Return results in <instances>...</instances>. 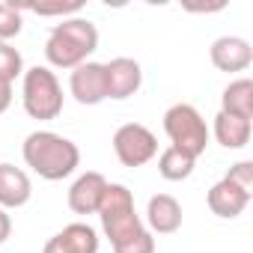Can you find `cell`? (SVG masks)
<instances>
[{"mask_svg": "<svg viewBox=\"0 0 253 253\" xmlns=\"http://www.w3.org/2000/svg\"><path fill=\"white\" fill-rule=\"evenodd\" d=\"M209 134H214V140H217L223 149H244V146L250 143L253 128H250V119H238V116H229V113L217 110L214 125H211Z\"/></svg>", "mask_w": 253, "mask_h": 253, "instance_id": "cell-15", "label": "cell"}, {"mask_svg": "<svg viewBox=\"0 0 253 253\" xmlns=\"http://www.w3.org/2000/svg\"><path fill=\"white\" fill-rule=\"evenodd\" d=\"M209 60L217 72H226V75H235V72H244L250 69L253 63V48L247 39L241 36H220L211 42L209 48Z\"/></svg>", "mask_w": 253, "mask_h": 253, "instance_id": "cell-9", "label": "cell"}, {"mask_svg": "<svg viewBox=\"0 0 253 253\" xmlns=\"http://www.w3.org/2000/svg\"><path fill=\"white\" fill-rule=\"evenodd\" d=\"M95 214L101 217V229L110 238V247L128 241V238H134L137 232L146 229L143 217L134 209V194L119 182H107V191H104L101 206H98Z\"/></svg>", "mask_w": 253, "mask_h": 253, "instance_id": "cell-3", "label": "cell"}, {"mask_svg": "<svg viewBox=\"0 0 253 253\" xmlns=\"http://www.w3.org/2000/svg\"><path fill=\"white\" fill-rule=\"evenodd\" d=\"M113 155L122 167H143L158 158V137L140 122H125L113 134Z\"/></svg>", "mask_w": 253, "mask_h": 253, "instance_id": "cell-6", "label": "cell"}, {"mask_svg": "<svg viewBox=\"0 0 253 253\" xmlns=\"http://www.w3.org/2000/svg\"><path fill=\"white\" fill-rule=\"evenodd\" d=\"M164 134L170 137L173 149L191 155L194 161L209 146V125H206V119L200 116V110L194 104H185V101L167 107V113H164Z\"/></svg>", "mask_w": 253, "mask_h": 253, "instance_id": "cell-5", "label": "cell"}, {"mask_svg": "<svg viewBox=\"0 0 253 253\" xmlns=\"http://www.w3.org/2000/svg\"><path fill=\"white\" fill-rule=\"evenodd\" d=\"M9 104H12V84L0 81V113H6Z\"/></svg>", "mask_w": 253, "mask_h": 253, "instance_id": "cell-24", "label": "cell"}, {"mask_svg": "<svg viewBox=\"0 0 253 253\" xmlns=\"http://www.w3.org/2000/svg\"><path fill=\"white\" fill-rule=\"evenodd\" d=\"M24 164L45 182L69 179L81 167V149L75 140L57 134V131H33L24 137L21 146Z\"/></svg>", "mask_w": 253, "mask_h": 253, "instance_id": "cell-1", "label": "cell"}, {"mask_svg": "<svg viewBox=\"0 0 253 253\" xmlns=\"http://www.w3.org/2000/svg\"><path fill=\"white\" fill-rule=\"evenodd\" d=\"M21 12H36V15H60V18H72L81 12V3H18Z\"/></svg>", "mask_w": 253, "mask_h": 253, "instance_id": "cell-20", "label": "cell"}, {"mask_svg": "<svg viewBox=\"0 0 253 253\" xmlns=\"http://www.w3.org/2000/svg\"><path fill=\"white\" fill-rule=\"evenodd\" d=\"M194 158L191 155H185V152H179V149H173V146H167L161 155H158V173H161V179H167V182H185L191 173H194Z\"/></svg>", "mask_w": 253, "mask_h": 253, "instance_id": "cell-17", "label": "cell"}, {"mask_svg": "<svg viewBox=\"0 0 253 253\" xmlns=\"http://www.w3.org/2000/svg\"><path fill=\"white\" fill-rule=\"evenodd\" d=\"M69 92L78 104H101L107 98V84H104V63L86 60L78 69H72L69 75Z\"/></svg>", "mask_w": 253, "mask_h": 253, "instance_id": "cell-7", "label": "cell"}, {"mask_svg": "<svg viewBox=\"0 0 253 253\" xmlns=\"http://www.w3.org/2000/svg\"><path fill=\"white\" fill-rule=\"evenodd\" d=\"M220 110L238 119H253V81L250 78L229 81L220 95Z\"/></svg>", "mask_w": 253, "mask_h": 253, "instance_id": "cell-16", "label": "cell"}, {"mask_svg": "<svg viewBox=\"0 0 253 253\" xmlns=\"http://www.w3.org/2000/svg\"><path fill=\"white\" fill-rule=\"evenodd\" d=\"M33 197L30 176L15 164H0V209H21Z\"/></svg>", "mask_w": 253, "mask_h": 253, "instance_id": "cell-14", "label": "cell"}, {"mask_svg": "<svg viewBox=\"0 0 253 253\" xmlns=\"http://www.w3.org/2000/svg\"><path fill=\"white\" fill-rule=\"evenodd\" d=\"M146 223H149V232H158V235L179 232L182 229V203L173 194H155V197H149Z\"/></svg>", "mask_w": 253, "mask_h": 253, "instance_id": "cell-13", "label": "cell"}, {"mask_svg": "<svg viewBox=\"0 0 253 253\" xmlns=\"http://www.w3.org/2000/svg\"><path fill=\"white\" fill-rule=\"evenodd\" d=\"M63 101L66 98H63L60 78L48 66L24 69V75H21V104H24L27 116H33L39 122L57 119L63 113Z\"/></svg>", "mask_w": 253, "mask_h": 253, "instance_id": "cell-4", "label": "cell"}, {"mask_svg": "<svg viewBox=\"0 0 253 253\" xmlns=\"http://www.w3.org/2000/svg\"><path fill=\"white\" fill-rule=\"evenodd\" d=\"M24 18H21V6L15 0H0V42H9L21 33Z\"/></svg>", "mask_w": 253, "mask_h": 253, "instance_id": "cell-18", "label": "cell"}, {"mask_svg": "<svg viewBox=\"0 0 253 253\" xmlns=\"http://www.w3.org/2000/svg\"><path fill=\"white\" fill-rule=\"evenodd\" d=\"M42 253H98V232L81 220L69 223L45 241Z\"/></svg>", "mask_w": 253, "mask_h": 253, "instance_id": "cell-10", "label": "cell"}, {"mask_svg": "<svg viewBox=\"0 0 253 253\" xmlns=\"http://www.w3.org/2000/svg\"><path fill=\"white\" fill-rule=\"evenodd\" d=\"M206 203H209L211 214H217V217H223V220H232V217H238V214L247 209V203H250V194H247L244 188L232 185V182L223 176L220 182H214V185L209 188V194H206Z\"/></svg>", "mask_w": 253, "mask_h": 253, "instance_id": "cell-12", "label": "cell"}, {"mask_svg": "<svg viewBox=\"0 0 253 253\" xmlns=\"http://www.w3.org/2000/svg\"><path fill=\"white\" fill-rule=\"evenodd\" d=\"M9 235H12V217H9L6 209H0V244H3Z\"/></svg>", "mask_w": 253, "mask_h": 253, "instance_id": "cell-23", "label": "cell"}, {"mask_svg": "<svg viewBox=\"0 0 253 253\" xmlns=\"http://www.w3.org/2000/svg\"><path fill=\"white\" fill-rule=\"evenodd\" d=\"M104 84H107V98L125 101L143 86V69L131 57H113L110 63H104Z\"/></svg>", "mask_w": 253, "mask_h": 253, "instance_id": "cell-8", "label": "cell"}, {"mask_svg": "<svg viewBox=\"0 0 253 253\" xmlns=\"http://www.w3.org/2000/svg\"><path fill=\"white\" fill-rule=\"evenodd\" d=\"M113 253H155V238H152L149 229H143V232H137L134 238L116 244Z\"/></svg>", "mask_w": 253, "mask_h": 253, "instance_id": "cell-21", "label": "cell"}, {"mask_svg": "<svg viewBox=\"0 0 253 253\" xmlns=\"http://www.w3.org/2000/svg\"><path fill=\"white\" fill-rule=\"evenodd\" d=\"M226 179H229L232 185L244 188L247 194H253V161H238V164H232L229 173H226Z\"/></svg>", "mask_w": 253, "mask_h": 253, "instance_id": "cell-22", "label": "cell"}, {"mask_svg": "<svg viewBox=\"0 0 253 253\" xmlns=\"http://www.w3.org/2000/svg\"><path fill=\"white\" fill-rule=\"evenodd\" d=\"M104 191H107V179L95 170H86L69 188V209L75 214H95L98 206H101Z\"/></svg>", "mask_w": 253, "mask_h": 253, "instance_id": "cell-11", "label": "cell"}, {"mask_svg": "<svg viewBox=\"0 0 253 253\" xmlns=\"http://www.w3.org/2000/svg\"><path fill=\"white\" fill-rule=\"evenodd\" d=\"M95 51H98V30L89 18H81V15L63 18L60 24L51 27V33L45 39L48 69L51 66L54 69H78Z\"/></svg>", "mask_w": 253, "mask_h": 253, "instance_id": "cell-2", "label": "cell"}, {"mask_svg": "<svg viewBox=\"0 0 253 253\" xmlns=\"http://www.w3.org/2000/svg\"><path fill=\"white\" fill-rule=\"evenodd\" d=\"M21 75H24V57H21V51L12 48L9 42H0V81L12 84Z\"/></svg>", "mask_w": 253, "mask_h": 253, "instance_id": "cell-19", "label": "cell"}]
</instances>
